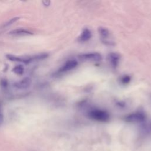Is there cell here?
Here are the masks:
<instances>
[{
    "instance_id": "cell-1",
    "label": "cell",
    "mask_w": 151,
    "mask_h": 151,
    "mask_svg": "<svg viewBox=\"0 0 151 151\" xmlns=\"http://www.w3.org/2000/svg\"><path fill=\"white\" fill-rule=\"evenodd\" d=\"M88 117L90 119L98 121L105 122H107L110 119V115L105 110L100 109H93L88 112Z\"/></svg>"
},
{
    "instance_id": "cell-2",
    "label": "cell",
    "mask_w": 151,
    "mask_h": 151,
    "mask_svg": "<svg viewBox=\"0 0 151 151\" xmlns=\"http://www.w3.org/2000/svg\"><path fill=\"white\" fill-rule=\"evenodd\" d=\"M98 32L101 41L103 44L109 46H113L115 45L114 42L110 39V34L107 28L103 27H100L98 28Z\"/></svg>"
},
{
    "instance_id": "cell-3",
    "label": "cell",
    "mask_w": 151,
    "mask_h": 151,
    "mask_svg": "<svg viewBox=\"0 0 151 151\" xmlns=\"http://www.w3.org/2000/svg\"><path fill=\"white\" fill-rule=\"evenodd\" d=\"M78 58L82 61L99 62L102 60V56L98 52H89L79 55Z\"/></svg>"
},
{
    "instance_id": "cell-4",
    "label": "cell",
    "mask_w": 151,
    "mask_h": 151,
    "mask_svg": "<svg viewBox=\"0 0 151 151\" xmlns=\"http://www.w3.org/2000/svg\"><path fill=\"white\" fill-rule=\"evenodd\" d=\"M145 118L146 117L143 113L137 111L128 114L126 117H125L124 120L127 122L140 123L143 122L145 120Z\"/></svg>"
},
{
    "instance_id": "cell-5",
    "label": "cell",
    "mask_w": 151,
    "mask_h": 151,
    "mask_svg": "<svg viewBox=\"0 0 151 151\" xmlns=\"http://www.w3.org/2000/svg\"><path fill=\"white\" fill-rule=\"evenodd\" d=\"M6 57L12 61H17L20 63H24L25 64H28L32 61H34V55L32 56H16L11 54H7Z\"/></svg>"
},
{
    "instance_id": "cell-6",
    "label": "cell",
    "mask_w": 151,
    "mask_h": 151,
    "mask_svg": "<svg viewBox=\"0 0 151 151\" xmlns=\"http://www.w3.org/2000/svg\"><path fill=\"white\" fill-rule=\"evenodd\" d=\"M78 64L76 60H70L65 62V63L58 70V73H63L70 71L77 67Z\"/></svg>"
},
{
    "instance_id": "cell-7",
    "label": "cell",
    "mask_w": 151,
    "mask_h": 151,
    "mask_svg": "<svg viewBox=\"0 0 151 151\" xmlns=\"http://www.w3.org/2000/svg\"><path fill=\"white\" fill-rule=\"evenodd\" d=\"M31 83V80L29 77H25L20 81L14 83V86L20 90H24L28 88Z\"/></svg>"
},
{
    "instance_id": "cell-8",
    "label": "cell",
    "mask_w": 151,
    "mask_h": 151,
    "mask_svg": "<svg viewBox=\"0 0 151 151\" xmlns=\"http://www.w3.org/2000/svg\"><path fill=\"white\" fill-rule=\"evenodd\" d=\"M9 34L14 36H26L33 34V32L30 30L25 28H17L11 31Z\"/></svg>"
},
{
    "instance_id": "cell-9",
    "label": "cell",
    "mask_w": 151,
    "mask_h": 151,
    "mask_svg": "<svg viewBox=\"0 0 151 151\" xmlns=\"http://www.w3.org/2000/svg\"><path fill=\"white\" fill-rule=\"evenodd\" d=\"M120 55L117 53L111 52L108 55V60L110 62L111 66L114 68H116L120 60Z\"/></svg>"
},
{
    "instance_id": "cell-10",
    "label": "cell",
    "mask_w": 151,
    "mask_h": 151,
    "mask_svg": "<svg viewBox=\"0 0 151 151\" xmlns=\"http://www.w3.org/2000/svg\"><path fill=\"white\" fill-rule=\"evenodd\" d=\"M91 36L92 34L90 30L86 28L83 30L79 37V41L81 42H86L91 38Z\"/></svg>"
},
{
    "instance_id": "cell-11",
    "label": "cell",
    "mask_w": 151,
    "mask_h": 151,
    "mask_svg": "<svg viewBox=\"0 0 151 151\" xmlns=\"http://www.w3.org/2000/svg\"><path fill=\"white\" fill-rule=\"evenodd\" d=\"M12 71H13V72H14L17 74L21 75L24 72V67L21 65H18L15 66L12 69Z\"/></svg>"
},
{
    "instance_id": "cell-12",
    "label": "cell",
    "mask_w": 151,
    "mask_h": 151,
    "mask_svg": "<svg viewBox=\"0 0 151 151\" xmlns=\"http://www.w3.org/2000/svg\"><path fill=\"white\" fill-rule=\"evenodd\" d=\"M19 19V17H15L11 18L8 21H7L6 22H5L4 24V25L2 26V28H6L7 27H9V26L11 25L12 24L15 23L16 21H17Z\"/></svg>"
},
{
    "instance_id": "cell-13",
    "label": "cell",
    "mask_w": 151,
    "mask_h": 151,
    "mask_svg": "<svg viewBox=\"0 0 151 151\" xmlns=\"http://www.w3.org/2000/svg\"><path fill=\"white\" fill-rule=\"evenodd\" d=\"M130 81V77L127 75H124L121 78V81L123 84H127Z\"/></svg>"
},
{
    "instance_id": "cell-14",
    "label": "cell",
    "mask_w": 151,
    "mask_h": 151,
    "mask_svg": "<svg viewBox=\"0 0 151 151\" xmlns=\"http://www.w3.org/2000/svg\"><path fill=\"white\" fill-rule=\"evenodd\" d=\"M3 121H4V114H3L2 106L0 103V126L2 124Z\"/></svg>"
},
{
    "instance_id": "cell-15",
    "label": "cell",
    "mask_w": 151,
    "mask_h": 151,
    "mask_svg": "<svg viewBox=\"0 0 151 151\" xmlns=\"http://www.w3.org/2000/svg\"><path fill=\"white\" fill-rule=\"evenodd\" d=\"M50 3H51V2H50V1L45 0V1H42V4L43 5L45 6H48L50 5Z\"/></svg>"
}]
</instances>
